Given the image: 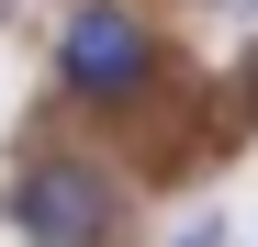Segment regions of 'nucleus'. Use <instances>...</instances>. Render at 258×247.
<instances>
[{"label": "nucleus", "instance_id": "nucleus-4", "mask_svg": "<svg viewBox=\"0 0 258 247\" xmlns=\"http://www.w3.org/2000/svg\"><path fill=\"white\" fill-rule=\"evenodd\" d=\"M191 247H213V236H191Z\"/></svg>", "mask_w": 258, "mask_h": 247}, {"label": "nucleus", "instance_id": "nucleus-2", "mask_svg": "<svg viewBox=\"0 0 258 247\" xmlns=\"http://www.w3.org/2000/svg\"><path fill=\"white\" fill-rule=\"evenodd\" d=\"M157 79V23L146 12H123V0H68V23H56V90L68 101H135Z\"/></svg>", "mask_w": 258, "mask_h": 247}, {"label": "nucleus", "instance_id": "nucleus-1", "mask_svg": "<svg viewBox=\"0 0 258 247\" xmlns=\"http://www.w3.org/2000/svg\"><path fill=\"white\" fill-rule=\"evenodd\" d=\"M12 225L23 247H112L123 236V180L101 169V157H23V180H12Z\"/></svg>", "mask_w": 258, "mask_h": 247}, {"label": "nucleus", "instance_id": "nucleus-3", "mask_svg": "<svg viewBox=\"0 0 258 247\" xmlns=\"http://www.w3.org/2000/svg\"><path fill=\"white\" fill-rule=\"evenodd\" d=\"M236 101H247V124H258V56H247V79H236Z\"/></svg>", "mask_w": 258, "mask_h": 247}]
</instances>
